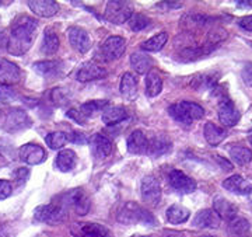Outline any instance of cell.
<instances>
[{"label": "cell", "instance_id": "6da1fadb", "mask_svg": "<svg viewBox=\"0 0 252 237\" xmlns=\"http://www.w3.org/2000/svg\"><path fill=\"white\" fill-rule=\"evenodd\" d=\"M36 31L38 21L35 18L28 16H20L16 18L10 31L7 51L14 56H21L28 52L35 41Z\"/></svg>", "mask_w": 252, "mask_h": 237}, {"label": "cell", "instance_id": "7a4b0ae2", "mask_svg": "<svg viewBox=\"0 0 252 237\" xmlns=\"http://www.w3.org/2000/svg\"><path fill=\"white\" fill-rule=\"evenodd\" d=\"M31 125V119L24 109L17 107L0 109V128L9 134H16Z\"/></svg>", "mask_w": 252, "mask_h": 237}, {"label": "cell", "instance_id": "3957f363", "mask_svg": "<svg viewBox=\"0 0 252 237\" xmlns=\"http://www.w3.org/2000/svg\"><path fill=\"white\" fill-rule=\"evenodd\" d=\"M118 222L124 225H146V226H154L157 225V220L147 209L142 208L136 202H127L125 203L119 213H118Z\"/></svg>", "mask_w": 252, "mask_h": 237}, {"label": "cell", "instance_id": "277c9868", "mask_svg": "<svg viewBox=\"0 0 252 237\" xmlns=\"http://www.w3.org/2000/svg\"><path fill=\"white\" fill-rule=\"evenodd\" d=\"M168 112L177 122H180L185 127L190 125L195 119H200L205 115V109L199 104L189 102V101H181L177 104H172L168 108Z\"/></svg>", "mask_w": 252, "mask_h": 237}, {"label": "cell", "instance_id": "5b68a950", "mask_svg": "<svg viewBox=\"0 0 252 237\" xmlns=\"http://www.w3.org/2000/svg\"><path fill=\"white\" fill-rule=\"evenodd\" d=\"M34 218L38 222H42L46 225H59L67 218V206L62 202L61 198H58L54 203L41 205L34 212Z\"/></svg>", "mask_w": 252, "mask_h": 237}, {"label": "cell", "instance_id": "8992f818", "mask_svg": "<svg viewBox=\"0 0 252 237\" xmlns=\"http://www.w3.org/2000/svg\"><path fill=\"white\" fill-rule=\"evenodd\" d=\"M62 202L69 208H73V210L80 215V216H84L86 213H89L91 206L90 198L89 195L84 192L83 188H74L72 191H69L67 194H64L62 197H59Z\"/></svg>", "mask_w": 252, "mask_h": 237}, {"label": "cell", "instance_id": "52a82bcc", "mask_svg": "<svg viewBox=\"0 0 252 237\" xmlns=\"http://www.w3.org/2000/svg\"><path fill=\"white\" fill-rule=\"evenodd\" d=\"M133 14V9L129 1H119V0H112L107 3L105 7V18L114 23V24H124L129 21V18Z\"/></svg>", "mask_w": 252, "mask_h": 237}, {"label": "cell", "instance_id": "ba28073f", "mask_svg": "<svg viewBox=\"0 0 252 237\" xmlns=\"http://www.w3.org/2000/svg\"><path fill=\"white\" fill-rule=\"evenodd\" d=\"M140 194L144 203L156 206L161 200V185L158 180L153 175H147L142 180L140 185Z\"/></svg>", "mask_w": 252, "mask_h": 237}, {"label": "cell", "instance_id": "9c48e42d", "mask_svg": "<svg viewBox=\"0 0 252 237\" xmlns=\"http://www.w3.org/2000/svg\"><path fill=\"white\" fill-rule=\"evenodd\" d=\"M73 237H107L108 229L94 222H77L70 228Z\"/></svg>", "mask_w": 252, "mask_h": 237}, {"label": "cell", "instance_id": "30bf717a", "mask_svg": "<svg viewBox=\"0 0 252 237\" xmlns=\"http://www.w3.org/2000/svg\"><path fill=\"white\" fill-rule=\"evenodd\" d=\"M126 49V41L122 36H108L101 46V55L105 61H115L121 58Z\"/></svg>", "mask_w": 252, "mask_h": 237}, {"label": "cell", "instance_id": "8fae6325", "mask_svg": "<svg viewBox=\"0 0 252 237\" xmlns=\"http://www.w3.org/2000/svg\"><path fill=\"white\" fill-rule=\"evenodd\" d=\"M168 182L180 194H192L196 190V181L181 170H172L168 174Z\"/></svg>", "mask_w": 252, "mask_h": 237}, {"label": "cell", "instance_id": "7c38bea8", "mask_svg": "<svg viewBox=\"0 0 252 237\" xmlns=\"http://www.w3.org/2000/svg\"><path fill=\"white\" fill-rule=\"evenodd\" d=\"M219 119L220 122L224 125V127H234L238 124V121L241 118V114L240 111L237 109L234 105V102L230 100V99H223L219 104Z\"/></svg>", "mask_w": 252, "mask_h": 237}, {"label": "cell", "instance_id": "4fadbf2b", "mask_svg": "<svg viewBox=\"0 0 252 237\" xmlns=\"http://www.w3.org/2000/svg\"><path fill=\"white\" fill-rule=\"evenodd\" d=\"M20 159L21 162L30 166H36L45 162L46 152L44 150V147H41L36 143H27L20 147Z\"/></svg>", "mask_w": 252, "mask_h": 237}, {"label": "cell", "instance_id": "5bb4252c", "mask_svg": "<svg viewBox=\"0 0 252 237\" xmlns=\"http://www.w3.org/2000/svg\"><path fill=\"white\" fill-rule=\"evenodd\" d=\"M67 36H69V42L70 45L79 51L80 54H86L91 48V39L89 33L86 30L80 27H70L67 31Z\"/></svg>", "mask_w": 252, "mask_h": 237}, {"label": "cell", "instance_id": "9a60e30c", "mask_svg": "<svg viewBox=\"0 0 252 237\" xmlns=\"http://www.w3.org/2000/svg\"><path fill=\"white\" fill-rule=\"evenodd\" d=\"M105 76H107V70L102 66L94 64V62H87L77 70L76 79L80 83H89L93 82V80L102 79Z\"/></svg>", "mask_w": 252, "mask_h": 237}, {"label": "cell", "instance_id": "2e32d148", "mask_svg": "<svg viewBox=\"0 0 252 237\" xmlns=\"http://www.w3.org/2000/svg\"><path fill=\"white\" fill-rule=\"evenodd\" d=\"M20 79H21V70L17 65L7 59H0V83L10 86L20 82Z\"/></svg>", "mask_w": 252, "mask_h": 237}, {"label": "cell", "instance_id": "e0dca14e", "mask_svg": "<svg viewBox=\"0 0 252 237\" xmlns=\"http://www.w3.org/2000/svg\"><path fill=\"white\" fill-rule=\"evenodd\" d=\"M223 188L237 195H250L252 192V184L241 175H231L221 182Z\"/></svg>", "mask_w": 252, "mask_h": 237}, {"label": "cell", "instance_id": "ac0fdd59", "mask_svg": "<svg viewBox=\"0 0 252 237\" xmlns=\"http://www.w3.org/2000/svg\"><path fill=\"white\" fill-rule=\"evenodd\" d=\"M220 220L221 219L213 209H203L196 213L192 225L198 229H217L220 226Z\"/></svg>", "mask_w": 252, "mask_h": 237}, {"label": "cell", "instance_id": "d6986e66", "mask_svg": "<svg viewBox=\"0 0 252 237\" xmlns=\"http://www.w3.org/2000/svg\"><path fill=\"white\" fill-rule=\"evenodd\" d=\"M89 142H90L91 149H93V153L99 160L107 159L112 152V143H111L108 137L104 136V135L95 134V135H93L90 137Z\"/></svg>", "mask_w": 252, "mask_h": 237}, {"label": "cell", "instance_id": "ffe728a7", "mask_svg": "<svg viewBox=\"0 0 252 237\" xmlns=\"http://www.w3.org/2000/svg\"><path fill=\"white\" fill-rule=\"evenodd\" d=\"M30 10L39 17H52L59 11V4L54 0H34L28 1Z\"/></svg>", "mask_w": 252, "mask_h": 237}, {"label": "cell", "instance_id": "44dd1931", "mask_svg": "<svg viewBox=\"0 0 252 237\" xmlns=\"http://www.w3.org/2000/svg\"><path fill=\"white\" fill-rule=\"evenodd\" d=\"M213 210L217 213V216L224 220H233L237 216V206L233 202H230L228 200H225L223 197H216L213 201Z\"/></svg>", "mask_w": 252, "mask_h": 237}, {"label": "cell", "instance_id": "7402d4cb", "mask_svg": "<svg viewBox=\"0 0 252 237\" xmlns=\"http://www.w3.org/2000/svg\"><path fill=\"white\" fill-rule=\"evenodd\" d=\"M127 150L133 155H144L149 149V139L142 131H133L127 137Z\"/></svg>", "mask_w": 252, "mask_h": 237}, {"label": "cell", "instance_id": "603a6c76", "mask_svg": "<svg viewBox=\"0 0 252 237\" xmlns=\"http://www.w3.org/2000/svg\"><path fill=\"white\" fill-rule=\"evenodd\" d=\"M170 149H171V142H170L168 137L154 136L153 139H149L147 155L153 156V157H158V156L170 152Z\"/></svg>", "mask_w": 252, "mask_h": 237}, {"label": "cell", "instance_id": "cb8c5ba5", "mask_svg": "<svg viewBox=\"0 0 252 237\" xmlns=\"http://www.w3.org/2000/svg\"><path fill=\"white\" fill-rule=\"evenodd\" d=\"M203 135H205V139H206L209 145L217 146L220 145L225 139L227 131L223 129V128L216 127L212 122H207L206 125H205V129H203Z\"/></svg>", "mask_w": 252, "mask_h": 237}, {"label": "cell", "instance_id": "d4e9b609", "mask_svg": "<svg viewBox=\"0 0 252 237\" xmlns=\"http://www.w3.org/2000/svg\"><path fill=\"white\" fill-rule=\"evenodd\" d=\"M130 65L133 68V70L139 74H144L152 70L153 66V61L149 55H146L144 52H135L130 56Z\"/></svg>", "mask_w": 252, "mask_h": 237}, {"label": "cell", "instance_id": "484cf974", "mask_svg": "<svg viewBox=\"0 0 252 237\" xmlns=\"http://www.w3.org/2000/svg\"><path fill=\"white\" fill-rule=\"evenodd\" d=\"M119 90H121V94L126 99H133L137 94V77L133 73L127 72L122 76Z\"/></svg>", "mask_w": 252, "mask_h": 237}, {"label": "cell", "instance_id": "4316f807", "mask_svg": "<svg viewBox=\"0 0 252 237\" xmlns=\"http://www.w3.org/2000/svg\"><path fill=\"white\" fill-rule=\"evenodd\" d=\"M127 118V111L124 107H107L102 112V121L107 125H117Z\"/></svg>", "mask_w": 252, "mask_h": 237}, {"label": "cell", "instance_id": "83f0119b", "mask_svg": "<svg viewBox=\"0 0 252 237\" xmlns=\"http://www.w3.org/2000/svg\"><path fill=\"white\" fill-rule=\"evenodd\" d=\"M190 216V212L187 209L185 206H181V205H171L167 212H165V218L167 220L171 223V225H181V223H185Z\"/></svg>", "mask_w": 252, "mask_h": 237}, {"label": "cell", "instance_id": "f1b7e54d", "mask_svg": "<svg viewBox=\"0 0 252 237\" xmlns=\"http://www.w3.org/2000/svg\"><path fill=\"white\" fill-rule=\"evenodd\" d=\"M76 160H77V156L76 153L70 150V149H63L59 152V155L56 156V167L61 170V171H70L73 167L76 166Z\"/></svg>", "mask_w": 252, "mask_h": 237}, {"label": "cell", "instance_id": "f546056e", "mask_svg": "<svg viewBox=\"0 0 252 237\" xmlns=\"http://www.w3.org/2000/svg\"><path fill=\"white\" fill-rule=\"evenodd\" d=\"M228 153L231 156L233 162L238 166H247L252 160L251 149H248L243 145L230 146Z\"/></svg>", "mask_w": 252, "mask_h": 237}, {"label": "cell", "instance_id": "4dcf8cb0", "mask_svg": "<svg viewBox=\"0 0 252 237\" xmlns=\"http://www.w3.org/2000/svg\"><path fill=\"white\" fill-rule=\"evenodd\" d=\"M162 90V80L160 74L156 70H150L146 74V93L149 97H156L158 96Z\"/></svg>", "mask_w": 252, "mask_h": 237}, {"label": "cell", "instance_id": "1f68e13d", "mask_svg": "<svg viewBox=\"0 0 252 237\" xmlns=\"http://www.w3.org/2000/svg\"><path fill=\"white\" fill-rule=\"evenodd\" d=\"M59 36L56 35L54 30L48 28L44 34V41H42V46H41V52L45 55H54L58 52L59 49Z\"/></svg>", "mask_w": 252, "mask_h": 237}, {"label": "cell", "instance_id": "d6a6232c", "mask_svg": "<svg viewBox=\"0 0 252 237\" xmlns=\"http://www.w3.org/2000/svg\"><path fill=\"white\" fill-rule=\"evenodd\" d=\"M61 66H62V64L58 61H41V62H35L32 65V69L38 74H41L44 77H49V76H54L59 72Z\"/></svg>", "mask_w": 252, "mask_h": 237}, {"label": "cell", "instance_id": "836d02e7", "mask_svg": "<svg viewBox=\"0 0 252 237\" xmlns=\"http://www.w3.org/2000/svg\"><path fill=\"white\" fill-rule=\"evenodd\" d=\"M167 41H168V34L162 31L160 34H157L156 36H152L150 39H147L146 42H143L142 44V49L147 51V52H158L167 44Z\"/></svg>", "mask_w": 252, "mask_h": 237}, {"label": "cell", "instance_id": "e575fe53", "mask_svg": "<svg viewBox=\"0 0 252 237\" xmlns=\"http://www.w3.org/2000/svg\"><path fill=\"white\" fill-rule=\"evenodd\" d=\"M250 228H251V225H250V222H248L247 219L235 216V218L233 219V220H230V223H228V233H230L231 236L241 237L250 232Z\"/></svg>", "mask_w": 252, "mask_h": 237}, {"label": "cell", "instance_id": "d590c367", "mask_svg": "<svg viewBox=\"0 0 252 237\" xmlns=\"http://www.w3.org/2000/svg\"><path fill=\"white\" fill-rule=\"evenodd\" d=\"M108 101L107 100H93L87 101L81 105V114L84 117H95L99 111L105 109L108 107Z\"/></svg>", "mask_w": 252, "mask_h": 237}, {"label": "cell", "instance_id": "8d00e7d4", "mask_svg": "<svg viewBox=\"0 0 252 237\" xmlns=\"http://www.w3.org/2000/svg\"><path fill=\"white\" fill-rule=\"evenodd\" d=\"M46 145L49 146L51 149H62L66 145L67 142V135L64 132H61V131H56V132H51L48 134L45 137Z\"/></svg>", "mask_w": 252, "mask_h": 237}, {"label": "cell", "instance_id": "74e56055", "mask_svg": "<svg viewBox=\"0 0 252 237\" xmlns=\"http://www.w3.org/2000/svg\"><path fill=\"white\" fill-rule=\"evenodd\" d=\"M127 24H129L132 31H142V30H146L149 26H152V20L143 16V14H132Z\"/></svg>", "mask_w": 252, "mask_h": 237}, {"label": "cell", "instance_id": "f35d334b", "mask_svg": "<svg viewBox=\"0 0 252 237\" xmlns=\"http://www.w3.org/2000/svg\"><path fill=\"white\" fill-rule=\"evenodd\" d=\"M16 99H17V94H16V90L13 87L6 86V84L0 86V102L9 104V102H13Z\"/></svg>", "mask_w": 252, "mask_h": 237}, {"label": "cell", "instance_id": "ab89813d", "mask_svg": "<svg viewBox=\"0 0 252 237\" xmlns=\"http://www.w3.org/2000/svg\"><path fill=\"white\" fill-rule=\"evenodd\" d=\"M51 99L56 105H64L69 101V93L63 87H56L51 93Z\"/></svg>", "mask_w": 252, "mask_h": 237}, {"label": "cell", "instance_id": "60d3db41", "mask_svg": "<svg viewBox=\"0 0 252 237\" xmlns=\"http://www.w3.org/2000/svg\"><path fill=\"white\" fill-rule=\"evenodd\" d=\"M11 191H13V187L9 181L6 180H0V201L6 200L11 195Z\"/></svg>", "mask_w": 252, "mask_h": 237}, {"label": "cell", "instance_id": "b9f144b4", "mask_svg": "<svg viewBox=\"0 0 252 237\" xmlns=\"http://www.w3.org/2000/svg\"><path fill=\"white\" fill-rule=\"evenodd\" d=\"M241 76H243L244 83L247 86L252 87V62H247L245 66L243 68V72H241Z\"/></svg>", "mask_w": 252, "mask_h": 237}, {"label": "cell", "instance_id": "7bdbcfd3", "mask_svg": "<svg viewBox=\"0 0 252 237\" xmlns=\"http://www.w3.org/2000/svg\"><path fill=\"white\" fill-rule=\"evenodd\" d=\"M66 115L69 117L70 119H73L74 122H77L79 125H84L86 124V118H84V115L81 114L80 111H77V109H69L67 112H66Z\"/></svg>", "mask_w": 252, "mask_h": 237}, {"label": "cell", "instance_id": "ee69618b", "mask_svg": "<svg viewBox=\"0 0 252 237\" xmlns=\"http://www.w3.org/2000/svg\"><path fill=\"white\" fill-rule=\"evenodd\" d=\"M13 175H14V178H16V181L18 184H24V182L27 181L28 177H30V170L28 169H17L13 173Z\"/></svg>", "mask_w": 252, "mask_h": 237}, {"label": "cell", "instance_id": "f6af8a7d", "mask_svg": "<svg viewBox=\"0 0 252 237\" xmlns=\"http://www.w3.org/2000/svg\"><path fill=\"white\" fill-rule=\"evenodd\" d=\"M67 140H72L73 143H77V145H83V143H87L89 139L86 137L84 134L81 132H72L70 136H67Z\"/></svg>", "mask_w": 252, "mask_h": 237}, {"label": "cell", "instance_id": "bcb514c9", "mask_svg": "<svg viewBox=\"0 0 252 237\" xmlns=\"http://www.w3.org/2000/svg\"><path fill=\"white\" fill-rule=\"evenodd\" d=\"M238 26L247 31H251L252 33V16H245V17L240 18L238 20Z\"/></svg>", "mask_w": 252, "mask_h": 237}, {"label": "cell", "instance_id": "7dc6e473", "mask_svg": "<svg viewBox=\"0 0 252 237\" xmlns=\"http://www.w3.org/2000/svg\"><path fill=\"white\" fill-rule=\"evenodd\" d=\"M7 41H9V36L6 35V31L0 30V51L3 48H7Z\"/></svg>", "mask_w": 252, "mask_h": 237}, {"label": "cell", "instance_id": "c3c4849f", "mask_svg": "<svg viewBox=\"0 0 252 237\" xmlns=\"http://www.w3.org/2000/svg\"><path fill=\"white\" fill-rule=\"evenodd\" d=\"M216 159H217V162L220 163V166L223 167V171H224V170H231V164L227 163V160H225V159L220 157V156H216Z\"/></svg>", "mask_w": 252, "mask_h": 237}, {"label": "cell", "instance_id": "681fc988", "mask_svg": "<svg viewBox=\"0 0 252 237\" xmlns=\"http://www.w3.org/2000/svg\"><path fill=\"white\" fill-rule=\"evenodd\" d=\"M0 237H14V233L10 228H0Z\"/></svg>", "mask_w": 252, "mask_h": 237}, {"label": "cell", "instance_id": "f907efd6", "mask_svg": "<svg viewBox=\"0 0 252 237\" xmlns=\"http://www.w3.org/2000/svg\"><path fill=\"white\" fill-rule=\"evenodd\" d=\"M161 6H164V7H172V9H180L181 3H178V1H161Z\"/></svg>", "mask_w": 252, "mask_h": 237}, {"label": "cell", "instance_id": "816d5d0a", "mask_svg": "<svg viewBox=\"0 0 252 237\" xmlns=\"http://www.w3.org/2000/svg\"><path fill=\"white\" fill-rule=\"evenodd\" d=\"M164 237H185L184 233H178V232H167Z\"/></svg>", "mask_w": 252, "mask_h": 237}, {"label": "cell", "instance_id": "f5cc1de1", "mask_svg": "<svg viewBox=\"0 0 252 237\" xmlns=\"http://www.w3.org/2000/svg\"><path fill=\"white\" fill-rule=\"evenodd\" d=\"M4 166H7V160L0 155V167H4Z\"/></svg>", "mask_w": 252, "mask_h": 237}, {"label": "cell", "instance_id": "db71d44e", "mask_svg": "<svg viewBox=\"0 0 252 237\" xmlns=\"http://www.w3.org/2000/svg\"><path fill=\"white\" fill-rule=\"evenodd\" d=\"M245 3V6H248V7H252V0H248V1H243Z\"/></svg>", "mask_w": 252, "mask_h": 237}, {"label": "cell", "instance_id": "11a10c76", "mask_svg": "<svg viewBox=\"0 0 252 237\" xmlns=\"http://www.w3.org/2000/svg\"><path fill=\"white\" fill-rule=\"evenodd\" d=\"M248 140H250V143H251V145H252V135L250 137H248Z\"/></svg>", "mask_w": 252, "mask_h": 237}, {"label": "cell", "instance_id": "9f6ffc18", "mask_svg": "<svg viewBox=\"0 0 252 237\" xmlns=\"http://www.w3.org/2000/svg\"><path fill=\"white\" fill-rule=\"evenodd\" d=\"M140 237H153V236H140Z\"/></svg>", "mask_w": 252, "mask_h": 237}, {"label": "cell", "instance_id": "6f0895ef", "mask_svg": "<svg viewBox=\"0 0 252 237\" xmlns=\"http://www.w3.org/2000/svg\"><path fill=\"white\" fill-rule=\"evenodd\" d=\"M250 45H251V46H252V41H251V42H250Z\"/></svg>", "mask_w": 252, "mask_h": 237}]
</instances>
